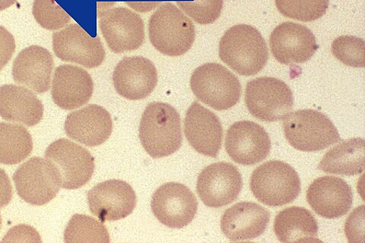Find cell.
<instances>
[{
  "label": "cell",
  "mask_w": 365,
  "mask_h": 243,
  "mask_svg": "<svg viewBox=\"0 0 365 243\" xmlns=\"http://www.w3.org/2000/svg\"><path fill=\"white\" fill-rule=\"evenodd\" d=\"M243 188L238 169L227 162L204 168L198 177L197 192L205 205L220 208L234 202Z\"/></svg>",
  "instance_id": "cell-12"
},
{
  "label": "cell",
  "mask_w": 365,
  "mask_h": 243,
  "mask_svg": "<svg viewBox=\"0 0 365 243\" xmlns=\"http://www.w3.org/2000/svg\"><path fill=\"white\" fill-rule=\"evenodd\" d=\"M113 3H98V14L102 13V11H105L109 9L111 6H114Z\"/></svg>",
  "instance_id": "cell-39"
},
{
  "label": "cell",
  "mask_w": 365,
  "mask_h": 243,
  "mask_svg": "<svg viewBox=\"0 0 365 243\" xmlns=\"http://www.w3.org/2000/svg\"><path fill=\"white\" fill-rule=\"evenodd\" d=\"M17 0H0V11H4L16 3Z\"/></svg>",
  "instance_id": "cell-38"
},
{
  "label": "cell",
  "mask_w": 365,
  "mask_h": 243,
  "mask_svg": "<svg viewBox=\"0 0 365 243\" xmlns=\"http://www.w3.org/2000/svg\"><path fill=\"white\" fill-rule=\"evenodd\" d=\"M273 228L282 242H321L317 239V219L304 207L293 206L285 208L277 215Z\"/></svg>",
  "instance_id": "cell-25"
},
{
  "label": "cell",
  "mask_w": 365,
  "mask_h": 243,
  "mask_svg": "<svg viewBox=\"0 0 365 243\" xmlns=\"http://www.w3.org/2000/svg\"><path fill=\"white\" fill-rule=\"evenodd\" d=\"M113 83L120 96L130 100H143L157 86V69L143 56L125 57L114 68Z\"/></svg>",
  "instance_id": "cell-17"
},
{
  "label": "cell",
  "mask_w": 365,
  "mask_h": 243,
  "mask_svg": "<svg viewBox=\"0 0 365 243\" xmlns=\"http://www.w3.org/2000/svg\"><path fill=\"white\" fill-rule=\"evenodd\" d=\"M32 137L19 125L0 123V164L15 165L31 154Z\"/></svg>",
  "instance_id": "cell-27"
},
{
  "label": "cell",
  "mask_w": 365,
  "mask_h": 243,
  "mask_svg": "<svg viewBox=\"0 0 365 243\" xmlns=\"http://www.w3.org/2000/svg\"><path fill=\"white\" fill-rule=\"evenodd\" d=\"M307 201L322 217L335 219L346 215L353 203V193L344 180L325 176L316 179L307 190Z\"/></svg>",
  "instance_id": "cell-19"
},
{
  "label": "cell",
  "mask_w": 365,
  "mask_h": 243,
  "mask_svg": "<svg viewBox=\"0 0 365 243\" xmlns=\"http://www.w3.org/2000/svg\"><path fill=\"white\" fill-rule=\"evenodd\" d=\"M245 103L251 115L261 121L283 119L293 108L291 88L283 81L273 77H259L246 86Z\"/></svg>",
  "instance_id": "cell-7"
},
{
  "label": "cell",
  "mask_w": 365,
  "mask_h": 243,
  "mask_svg": "<svg viewBox=\"0 0 365 243\" xmlns=\"http://www.w3.org/2000/svg\"><path fill=\"white\" fill-rule=\"evenodd\" d=\"M223 0H194L192 2H178V6L193 21L200 25L214 23L221 15Z\"/></svg>",
  "instance_id": "cell-32"
},
{
  "label": "cell",
  "mask_w": 365,
  "mask_h": 243,
  "mask_svg": "<svg viewBox=\"0 0 365 243\" xmlns=\"http://www.w3.org/2000/svg\"><path fill=\"white\" fill-rule=\"evenodd\" d=\"M364 138H354L342 142L326 153L319 169L331 175H360L364 170Z\"/></svg>",
  "instance_id": "cell-26"
},
{
  "label": "cell",
  "mask_w": 365,
  "mask_h": 243,
  "mask_svg": "<svg viewBox=\"0 0 365 243\" xmlns=\"http://www.w3.org/2000/svg\"><path fill=\"white\" fill-rule=\"evenodd\" d=\"M282 128L289 144L301 152H319L341 141L333 122L313 110L288 113L283 118Z\"/></svg>",
  "instance_id": "cell-4"
},
{
  "label": "cell",
  "mask_w": 365,
  "mask_h": 243,
  "mask_svg": "<svg viewBox=\"0 0 365 243\" xmlns=\"http://www.w3.org/2000/svg\"><path fill=\"white\" fill-rule=\"evenodd\" d=\"M329 3V0H276L282 16L303 22L321 19L326 14Z\"/></svg>",
  "instance_id": "cell-29"
},
{
  "label": "cell",
  "mask_w": 365,
  "mask_h": 243,
  "mask_svg": "<svg viewBox=\"0 0 365 243\" xmlns=\"http://www.w3.org/2000/svg\"><path fill=\"white\" fill-rule=\"evenodd\" d=\"M53 50L61 61L89 68L101 66L106 55L101 39L91 38L77 24L68 26L53 34Z\"/></svg>",
  "instance_id": "cell-14"
},
{
  "label": "cell",
  "mask_w": 365,
  "mask_h": 243,
  "mask_svg": "<svg viewBox=\"0 0 365 243\" xmlns=\"http://www.w3.org/2000/svg\"><path fill=\"white\" fill-rule=\"evenodd\" d=\"M345 234L349 242H364V205L354 210L346 219Z\"/></svg>",
  "instance_id": "cell-33"
},
{
  "label": "cell",
  "mask_w": 365,
  "mask_h": 243,
  "mask_svg": "<svg viewBox=\"0 0 365 243\" xmlns=\"http://www.w3.org/2000/svg\"><path fill=\"white\" fill-rule=\"evenodd\" d=\"M99 26L109 48L122 53L135 51L145 40L142 18L127 8L109 9L98 14Z\"/></svg>",
  "instance_id": "cell-10"
},
{
  "label": "cell",
  "mask_w": 365,
  "mask_h": 243,
  "mask_svg": "<svg viewBox=\"0 0 365 243\" xmlns=\"http://www.w3.org/2000/svg\"><path fill=\"white\" fill-rule=\"evenodd\" d=\"M53 66V57L49 51L41 46H30L16 58L14 79L37 94L46 93L51 87Z\"/></svg>",
  "instance_id": "cell-23"
},
{
  "label": "cell",
  "mask_w": 365,
  "mask_h": 243,
  "mask_svg": "<svg viewBox=\"0 0 365 243\" xmlns=\"http://www.w3.org/2000/svg\"><path fill=\"white\" fill-rule=\"evenodd\" d=\"M140 140L145 152L153 158L178 152L182 141L178 112L166 103L148 104L140 122Z\"/></svg>",
  "instance_id": "cell-2"
},
{
  "label": "cell",
  "mask_w": 365,
  "mask_h": 243,
  "mask_svg": "<svg viewBox=\"0 0 365 243\" xmlns=\"http://www.w3.org/2000/svg\"><path fill=\"white\" fill-rule=\"evenodd\" d=\"M190 87L198 100L215 110H230L240 101L242 85L227 68L219 63H205L193 72Z\"/></svg>",
  "instance_id": "cell-6"
},
{
  "label": "cell",
  "mask_w": 365,
  "mask_h": 243,
  "mask_svg": "<svg viewBox=\"0 0 365 243\" xmlns=\"http://www.w3.org/2000/svg\"><path fill=\"white\" fill-rule=\"evenodd\" d=\"M269 46L273 56L284 65L304 63L311 60L318 48L309 29L289 21L272 31Z\"/></svg>",
  "instance_id": "cell-16"
},
{
  "label": "cell",
  "mask_w": 365,
  "mask_h": 243,
  "mask_svg": "<svg viewBox=\"0 0 365 243\" xmlns=\"http://www.w3.org/2000/svg\"><path fill=\"white\" fill-rule=\"evenodd\" d=\"M148 36L153 47L169 56L185 54L195 41L192 21L173 4L160 5L148 22Z\"/></svg>",
  "instance_id": "cell-3"
},
{
  "label": "cell",
  "mask_w": 365,
  "mask_h": 243,
  "mask_svg": "<svg viewBox=\"0 0 365 243\" xmlns=\"http://www.w3.org/2000/svg\"><path fill=\"white\" fill-rule=\"evenodd\" d=\"M219 53L222 62L244 76L258 74L269 60L264 38L257 29L248 25L228 29L220 41Z\"/></svg>",
  "instance_id": "cell-1"
},
{
  "label": "cell",
  "mask_w": 365,
  "mask_h": 243,
  "mask_svg": "<svg viewBox=\"0 0 365 243\" xmlns=\"http://www.w3.org/2000/svg\"><path fill=\"white\" fill-rule=\"evenodd\" d=\"M65 132L73 140L88 147L105 143L113 131L110 113L104 108L91 104L67 115Z\"/></svg>",
  "instance_id": "cell-21"
},
{
  "label": "cell",
  "mask_w": 365,
  "mask_h": 243,
  "mask_svg": "<svg viewBox=\"0 0 365 243\" xmlns=\"http://www.w3.org/2000/svg\"><path fill=\"white\" fill-rule=\"evenodd\" d=\"M364 41L344 36L337 38L332 43V53L341 63L354 68L365 66Z\"/></svg>",
  "instance_id": "cell-31"
},
{
  "label": "cell",
  "mask_w": 365,
  "mask_h": 243,
  "mask_svg": "<svg viewBox=\"0 0 365 243\" xmlns=\"http://www.w3.org/2000/svg\"><path fill=\"white\" fill-rule=\"evenodd\" d=\"M32 14L38 24L49 31L66 26L71 17L54 0H34Z\"/></svg>",
  "instance_id": "cell-30"
},
{
  "label": "cell",
  "mask_w": 365,
  "mask_h": 243,
  "mask_svg": "<svg viewBox=\"0 0 365 243\" xmlns=\"http://www.w3.org/2000/svg\"><path fill=\"white\" fill-rule=\"evenodd\" d=\"M66 242H110L106 227L93 217L75 214L68 222L64 233Z\"/></svg>",
  "instance_id": "cell-28"
},
{
  "label": "cell",
  "mask_w": 365,
  "mask_h": 243,
  "mask_svg": "<svg viewBox=\"0 0 365 243\" xmlns=\"http://www.w3.org/2000/svg\"><path fill=\"white\" fill-rule=\"evenodd\" d=\"M45 158L59 172L61 187L77 190L93 177L95 158L88 150L66 138L53 143L45 152Z\"/></svg>",
  "instance_id": "cell-9"
},
{
  "label": "cell",
  "mask_w": 365,
  "mask_h": 243,
  "mask_svg": "<svg viewBox=\"0 0 365 243\" xmlns=\"http://www.w3.org/2000/svg\"><path fill=\"white\" fill-rule=\"evenodd\" d=\"M14 181L20 198L36 206L52 201L61 187L58 170L47 159L38 157L20 166L14 173Z\"/></svg>",
  "instance_id": "cell-8"
},
{
  "label": "cell",
  "mask_w": 365,
  "mask_h": 243,
  "mask_svg": "<svg viewBox=\"0 0 365 243\" xmlns=\"http://www.w3.org/2000/svg\"><path fill=\"white\" fill-rule=\"evenodd\" d=\"M270 213L255 202H242L227 210L221 219L223 234L232 242L251 240L264 234Z\"/></svg>",
  "instance_id": "cell-22"
},
{
  "label": "cell",
  "mask_w": 365,
  "mask_h": 243,
  "mask_svg": "<svg viewBox=\"0 0 365 243\" xmlns=\"http://www.w3.org/2000/svg\"><path fill=\"white\" fill-rule=\"evenodd\" d=\"M2 242H41V239L36 229L29 225L20 224L11 228Z\"/></svg>",
  "instance_id": "cell-35"
},
{
  "label": "cell",
  "mask_w": 365,
  "mask_h": 243,
  "mask_svg": "<svg viewBox=\"0 0 365 243\" xmlns=\"http://www.w3.org/2000/svg\"><path fill=\"white\" fill-rule=\"evenodd\" d=\"M89 210L101 222H114L130 215L136 195L130 185L122 180L101 182L87 194Z\"/></svg>",
  "instance_id": "cell-15"
},
{
  "label": "cell",
  "mask_w": 365,
  "mask_h": 243,
  "mask_svg": "<svg viewBox=\"0 0 365 243\" xmlns=\"http://www.w3.org/2000/svg\"><path fill=\"white\" fill-rule=\"evenodd\" d=\"M2 227V217L1 214H0V229H1Z\"/></svg>",
  "instance_id": "cell-40"
},
{
  "label": "cell",
  "mask_w": 365,
  "mask_h": 243,
  "mask_svg": "<svg viewBox=\"0 0 365 243\" xmlns=\"http://www.w3.org/2000/svg\"><path fill=\"white\" fill-rule=\"evenodd\" d=\"M250 190L262 204L280 207L293 202L301 192L299 173L285 162L270 160L259 166L250 177Z\"/></svg>",
  "instance_id": "cell-5"
},
{
  "label": "cell",
  "mask_w": 365,
  "mask_h": 243,
  "mask_svg": "<svg viewBox=\"0 0 365 243\" xmlns=\"http://www.w3.org/2000/svg\"><path fill=\"white\" fill-rule=\"evenodd\" d=\"M0 117L6 121L34 126L43 119V103L24 87L5 85L0 87Z\"/></svg>",
  "instance_id": "cell-24"
},
{
  "label": "cell",
  "mask_w": 365,
  "mask_h": 243,
  "mask_svg": "<svg viewBox=\"0 0 365 243\" xmlns=\"http://www.w3.org/2000/svg\"><path fill=\"white\" fill-rule=\"evenodd\" d=\"M127 4L135 11H139V13H148V11H150L161 5V4L157 2H129Z\"/></svg>",
  "instance_id": "cell-37"
},
{
  "label": "cell",
  "mask_w": 365,
  "mask_h": 243,
  "mask_svg": "<svg viewBox=\"0 0 365 243\" xmlns=\"http://www.w3.org/2000/svg\"><path fill=\"white\" fill-rule=\"evenodd\" d=\"M16 48V41L13 34L0 26V72L13 58Z\"/></svg>",
  "instance_id": "cell-34"
},
{
  "label": "cell",
  "mask_w": 365,
  "mask_h": 243,
  "mask_svg": "<svg viewBox=\"0 0 365 243\" xmlns=\"http://www.w3.org/2000/svg\"><path fill=\"white\" fill-rule=\"evenodd\" d=\"M93 80L85 69L72 65L56 68L51 95L56 105L72 110L83 107L93 96Z\"/></svg>",
  "instance_id": "cell-20"
},
{
  "label": "cell",
  "mask_w": 365,
  "mask_h": 243,
  "mask_svg": "<svg viewBox=\"0 0 365 243\" xmlns=\"http://www.w3.org/2000/svg\"><path fill=\"white\" fill-rule=\"evenodd\" d=\"M184 129L189 144L198 153L211 157L219 155L223 128L213 112L193 102L187 112Z\"/></svg>",
  "instance_id": "cell-18"
},
{
  "label": "cell",
  "mask_w": 365,
  "mask_h": 243,
  "mask_svg": "<svg viewBox=\"0 0 365 243\" xmlns=\"http://www.w3.org/2000/svg\"><path fill=\"white\" fill-rule=\"evenodd\" d=\"M151 207L160 222L179 229L192 222L197 212L198 202L195 195L185 185L168 182L154 193Z\"/></svg>",
  "instance_id": "cell-11"
},
{
  "label": "cell",
  "mask_w": 365,
  "mask_h": 243,
  "mask_svg": "<svg viewBox=\"0 0 365 243\" xmlns=\"http://www.w3.org/2000/svg\"><path fill=\"white\" fill-rule=\"evenodd\" d=\"M14 190L4 170L0 168V208L7 206L13 199Z\"/></svg>",
  "instance_id": "cell-36"
},
{
  "label": "cell",
  "mask_w": 365,
  "mask_h": 243,
  "mask_svg": "<svg viewBox=\"0 0 365 243\" xmlns=\"http://www.w3.org/2000/svg\"><path fill=\"white\" fill-rule=\"evenodd\" d=\"M225 150L235 163L255 165L269 156L271 140L260 125L247 120L239 121L227 131Z\"/></svg>",
  "instance_id": "cell-13"
}]
</instances>
